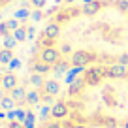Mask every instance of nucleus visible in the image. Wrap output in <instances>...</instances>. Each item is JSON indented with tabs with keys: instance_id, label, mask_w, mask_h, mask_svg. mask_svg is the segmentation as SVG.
I'll return each mask as SVG.
<instances>
[{
	"instance_id": "23",
	"label": "nucleus",
	"mask_w": 128,
	"mask_h": 128,
	"mask_svg": "<svg viewBox=\"0 0 128 128\" xmlns=\"http://www.w3.org/2000/svg\"><path fill=\"white\" fill-rule=\"evenodd\" d=\"M115 6L119 12H128V0H117Z\"/></svg>"
},
{
	"instance_id": "24",
	"label": "nucleus",
	"mask_w": 128,
	"mask_h": 128,
	"mask_svg": "<svg viewBox=\"0 0 128 128\" xmlns=\"http://www.w3.org/2000/svg\"><path fill=\"white\" fill-rule=\"evenodd\" d=\"M58 51H60V55H72V53H74V51H72V45H70V44H62Z\"/></svg>"
},
{
	"instance_id": "35",
	"label": "nucleus",
	"mask_w": 128,
	"mask_h": 128,
	"mask_svg": "<svg viewBox=\"0 0 128 128\" xmlns=\"http://www.w3.org/2000/svg\"><path fill=\"white\" fill-rule=\"evenodd\" d=\"M42 102H44V104H53V96H51V94L42 96Z\"/></svg>"
},
{
	"instance_id": "41",
	"label": "nucleus",
	"mask_w": 128,
	"mask_h": 128,
	"mask_svg": "<svg viewBox=\"0 0 128 128\" xmlns=\"http://www.w3.org/2000/svg\"><path fill=\"white\" fill-rule=\"evenodd\" d=\"M124 128H128V120H124Z\"/></svg>"
},
{
	"instance_id": "19",
	"label": "nucleus",
	"mask_w": 128,
	"mask_h": 128,
	"mask_svg": "<svg viewBox=\"0 0 128 128\" xmlns=\"http://www.w3.org/2000/svg\"><path fill=\"white\" fill-rule=\"evenodd\" d=\"M17 44H19V42L15 40V36H13V34H10V36L4 38V49H12V51H13Z\"/></svg>"
},
{
	"instance_id": "30",
	"label": "nucleus",
	"mask_w": 128,
	"mask_h": 128,
	"mask_svg": "<svg viewBox=\"0 0 128 128\" xmlns=\"http://www.w3.org/2000/svg\"><path fill=\"white\" fill-rule=\"evenodd\" d=\"M8 66H10L12 70H17V68H21V60H19V58H13L12 62L8 64Z\"/></svg>"
},
{
	"instance_id": "20",
	"label": "nucleus",
	"mask_w": 128,
	"mask_h": 128,
	"mask_svg": "<svg viewBox=\"0 0 128 128\" xmlns=\"http://www.w3.org/2000/svg\"><path fill=\"white\" fill-rule=\"evenodd\" d=\"M24 128H34V126H36V124H34V113H30V111H28L26 113V119H24Z\"/></svg>"
},
{
	"instance_id": "4",
	"label": "nucleus",
	"mask_w": 128,
	"mask_h": 128,
	"mask_svg": "<svg viewBox=\"0 0 128 128\" xmlns=\"http://www.w3.org/2000/svg\"><path fill=\"white\" fill-rule=\"evenodd\" d=\"M108 77H111V79H124V77H128V66H124V64H111L108 68Z\"/></svg>"
},
{
	"instance_id": "10",
	"label": "nucleus",
	"mask_w": 128,
	"mask_h": 128,
	"mask_svg": "<svg viewBox=\"0 0 128 128\" xmlns=\"http://www.w3.org/2000/svg\"><path fill=\"white\" fill-rule=\"evenodd\" d=\"M51 68H53V66L45 64L44 60H40V58L32 62V70H34L36 74H42V76H44V74H47V72H51Z\"/></svg>"
},
{
	"instance_id": "8",
	"label": "nucleus",
	"mask_w": 128,
	"mask_h": 128,
	"mask_svg": "<svg viewBox=\"0 0 128 128\" xmlns=\"http://www.w3.org/2000/svg\"><path fill=\"white\" fill-rule=\"evenodd\" d=\"M44 36L51 38V40H58V36H60V24L55 23V21L47 23V24H45V28H44Z\"/></svg>"
},
{
	"instance_id": "31",
	"label": "nucleus",
	"mask_w": 128,
	"mask_h": 128,
	"mask_svg": "<svg viewBox=\"0 0 128 128\" xmlns=\"http://www.w3.org/2000/svg\"><path fill=\"white\" fill-rule=\"evenodd\" d=\"M8 128H24V124H23V122H19V120H10Z\"/></svg>"
},
{
	"instance_id": "13",
	"label": "nucleus",
	"mask_w": 128,
	"mask_h": 128,
	"mask_svg": "<svg viewBox=\"0 0 128 128\" xmlns=\"http://www.w3.org/2000/svg\"><path fill=\"white\" fill-rule=\"evenodd\" d=\"M68 62H66V60H58V62L55 64V66H53V72H55V76L56 77H60V76H64V74L68 72Z\"/></svg>"
},
{
	"instance_id": "18",
	"label": "nucleus",
	"mask_w": 128,
	"mask_h": 128,
	"mask_svg": "<svg viewBox=\"0 0 128 128\" xmlns=\"http://www.w3.org/2000/svg\"><path fill=\"white\" fill-rule=\"evenodd\" d=\"M13 36H15L17 42H24V40H28V32H26L24 26H19L15 32H13Z\"/></svg>"
},
{
	"instance_id": "29",
	"label": "nucleus",
	"mask_w": 128,
	"mask_h": 128,
	"mask_svg": "<svg viewBox=\"0 0 128 128\" xmlns=\"http://www.w3.org/2000/svg\"><path fill=\"white\" fill-rule=\"evenodd\" d=\"M32 19L34 21H42L44 19V12H42V10H36V12L32 13Z\"/></svg>"
},
{
	"instance_id": "32",
	"label": "nucleus",
	"mask_w": 128,
	"mask_h": 128,
	"mask_svg": "<svg viewBox=\"0 0 128 128\" xmlns=\"http://www.w3.org/2000/svg\"><path fill=\"white\" fill-rule=\"evenodd\" d=\"M17 113V120L19 122H24V119H26V113L23 111V109H19V111H15Z\"/></svg>"
},
{
	"instance_id": "7",
	"label": "nucleus",
	"mask_w": 128,
	"mask_h": 128,
	"mask_svg": "<svg viewBox=\"0 0 128 128\" xmlns=\"http://www.w3.org/2000/svg\"><path fill=\"white\" fill-rule=\"evenodd\" d=\"M0 85H2V88H4V90H8V92H12L15 87H19V85H17L15 74H4V76H2V79H0Z\"/></svg>"
},
{
	"instance_id": "27",
	"label": "nucleus",
	"mask_w": 128,
	"mask_h": 128,
	"mask_svg": "<svg viewBox=\"0 0 128 128\" xmlns=\"http://www.w3.org/2000/svg\"><path fill=\"white\" fill-rule=\"evenodd\" d=\"M117 62L119 64H124V66H128V53H122V55L117 56Z\"/></svg>"
},
{
	"instance_id": "21",
	"label": "nucleus",
	"mask_w": 128,
	"mask_h": 128,
	"mask_svg": "<svg viewBox=\"0 0 128 128\" xmlns=\"http://www.w3.org/2000/svg\"><path fill=\"white\" fill-rule=\"evenodd\" d=\"M40 45H45V47H53V45H55V40H51V38H47V36H44V34H42V38H40Z\"/></svg>"
},
{
	"instance_id": "44",
	"label": "nucleus",
	"mask_w": 128,
	"mask_h": 128,
	"mask_svg": "<svg viewBox=\"0 0 128 128\" xmlns=\"http://www.w3.org/2000/svg\"><path fill=\"white\" fill-rule=\"evenodd\" d=\"M66 2H74V0H66Z\"/></svg>"
},
{
	"instance_id": "34",
	"label": "nucleus",
	"mask_w": 128,
	"mask_h": 128,
	"mask_svg": "<svg viewBox=\"0 0 128 128\" xmlns=\"http://www.w3.org/2000/svg\"><path fill=\"white\" fill-rule=\"evenodd\" d=\"M28 15H30L28 10H21V12H17V17H19V19H26Z\"/></svg>"
},
{
	"instance_id": "37",
	"label": "nucleus",
	"mask_w": 128,
	"mask_h": 128,
	"mask_svg": "<svg viewBox=\"0 0 128 128\" xmlns=\"http://www.w3.org/2000/svg\"><path fill=\"white\" fill-rule=\"evenodd\" d=\"M26 32H28V38H34V32H36V30H34V26H28Z\"/></svg>"
},
{
	"instance_id": "25",
	"label": "nucleus",
	"mask_w": 128,
	"mask_h": 128,
	"mask_svg": "<svg viewBox=\"0 0 128 128\" xmlns=\"http://www.w3.org/2000/svg\"><path fill=\"white\" fill-rule=\"evenodd\" d=\"M47 115H51V108H49V106H42V109H40V119H47Z\"/></svg>"
},
{
	"instance_id": "33",
	"label": "nucleus",
	"mask_w": 128,
	"mask_h": 128,
	"mask_svg": "<svg viewBox=\"0 0 128 128\" xmlns=\"http://www.w3.org/2000/svg\"><path fill=\"white\" fill-rule=\"evenodd\" d=\"M45 128H62V124H60L58 120H51V122H47Z\"/></svg>"
},
{
	"instance_id": "17",
	"label": "nucleus",
	"mask_w": 128,
	"mask_h": 128,
	"mask_svg": "<svg viewBox=\"0 0 128 128\" xmlns=\"http://www.w3.org/2000/svg\"><path fill=\"white\" fill-rule=\"evenodd\" d=\"M28 81H30L32 87H36V88H40V87H44V85H45L44 76H42V74H32V76L28 77Z\"/></svg>"
},
{
	"instance_id": "2",
	"label": "nucleus",
	"mask_w": 128,
	"mask_h": 128,
	"mask_svg": "<svg viewBox=\"0 0 128 128\" xmlns=\"http://www.w3.org/2000/svg\"><path fill=\"white\" fill-rule=\"evenodd\" d=\"M96 58H98V56H96L94 53L85 51V49H77V51H74L72 55H70V62H72L74 66H83V68L88 62H94Z\"/></svg>"
},
{
	"instance_id": "45",
	"label": "nucleus",
	"mask_w": 128,
	"mask_h": 128,
	"mask_svg": "<svg viewBox=\"0 0 128 128\" xmlns=\"http://www.w3.org/2000/svg\"><path fill=\"white\" fill-rule=\"evenodd\" d=\"M6 2H13V0H6Z\"/></svg>"
},
{
	"instance_id": "15",
	"label": "nucleus",
	"mask_w": 128,
	"mask_h": 128,
	"mask_svg": "<svg viewBox=\"0 0 128 128\" xmlns=\"http://www.w3.org/2000/svg\"><path fill=\"white\" fill-rule=\"evenodd\" d=\"M83 85H85V79H76L72 85H70V88H68V94H70V96H76V94H79V92H81V88H83Z\"/></svg>"
},
{
	"instance_id": "43",
	"label": "nucleus",
	"mask_w": 128,
	"mask_h": 128,
	"mask_svg": "<svg viewBox=\"0 0 128 128\" xmlns=\"http://www.w3.org/2000/svg\"><path fill=\"white\" fill-rule=\"evenodd\" d=\"M85 2H92V0H85Z\"/></svg>"
},
{
	"instance_id": "26",
	"label": "nucleus",
	"mask_w": 128,
	"mask_h": 128,
	"mask_svg": "<svg viewBox=\"0 0 128 128\" xmlns=\"http://www.w3.org/2000/svg\"><path fill=\"white\" fill-rule=\"evenodd\" d=\"M6 23H8V26H10V30H12V32H15L17 28L21 26V24H19V21H17V19H10V21H6Z\"/></svg>"
},
{
	"instance_id": "12",
	"label": "nucleus",
	"mask_w": 128,
	"mask_h": 128,
	"mask_svg": "<svg viewBox=\"0 0 128 128\" xmlns=\"http://www.w3.org/2000/svg\"><path fill=\"white\" fill-rule=\"evenodd\" d=\"M13 108H15V100H13L12 96H4L0 100V109L2 111H13Z\"/></svg>"
},
{
	"instance_id": "22",
	"label": "nucleus",
	"mask_w": 128,
	"mask_h": 128,
	"mask_svg": "<svg viewBox=\"0 0 128 128\" xmlns=\"http://www.w3.org/2000/svg\"><path fill=\"white\" fill-rule=\"evenodd\" d=\"M10 32H12V30H10V26H8L6 21H4V23H0V36L6 38V36H10Z\"/></svg>"
},
{
	"instance_id": "16",
	"label": "nucleus",
	"mask_w": 128,
	"mask_h": 128,
	"mask_svg": "<svg viewBox=\"0 0 128 128\" xmlns=\"http://www.w3.org/2000/svg\"><path fill=\"white\" fill-rule=\"evenodd\" d=\"M26 102L30 106H36V104H40L42 102V94L38 90H28L26 92Z\"/></svg>"
},
{
	"instance_id": "38",
	"label": "nucleus",
	"mask_w": 128,
	"mask_h": 128,
	"mask_svg": "<svg viewBox=\"0 0 128 128\" xmlns=\"http://www.w3.org/2000/svg\"><path fill=\"white\" fill-rule=\"evenodd\" d=\"M72 128H85V126H83V124H74Z\"/></svg>"
},
{
	"instance_id": "28",
	"label": "nucleus",
	"mask_w": 128,
	"mask_h": 128,
	"mask_svg": "<svg viewBox=\"0 0 128 128\" xmlns=\"http://www.w3.org/2000/svg\"><path fill=\"white\" fill-rule=\"evenodd\" d=\"M30 2H32V6L36 10H44L45 8V0H30Z\"/></svg>"
},
{
	"instance_id": "5",
	"label": "nucleus",
	"mask_w": 128,
	"mask_h": 128,
	"mask_svg": "<svg viewBox=\"0 0 128 128\" xmlns=\"http://www.w3.org/2000/svg\"><path fill=\"white\" fill-rule=\"evenodd\" d=\"M66 115H68V106L64 104V102H55V104L51 106V117L55 120L64 119Z\"/></svg>"
},
{
	"instance_id": "40",
	"label": "nucleus",
	"mask_w": 128,
	"mask_h": 128,
	"mask_svg": "<svg viewBox=\"0 0 128 128\" xmlns=\"http://www.w3.org/2000/svg\"><path fill=\"white\" fill-rule=\"evenodd\" d=\"M4 117H6V115H4V113H2V111H0V119H4Z\"/></svg>"
},
{
	"instance_id": "1",
	"label": "nucleus",
	"mask_w": 128,
	"mask_h": 128,
	"mask_svg": "<svg viewBox=\"0 0 128 128\" xmlns=\"http://www.w3.org/2000/svg\"><path fill=\"white\" fill-rule=\"evenodd\" d=\"M108 76V68H102V66H90V68L85 70L83 74V79H85V85L88 87H96L100 85L102 79Z\"/></svg>"
},
{
	"instance_id": "11",
	"label": "nucleus",
	"mask_w": 128,
	"mask_h": 128,
	"mask_svg": "<svg viewBox=\"0 0 128 128\" xmlns=\"http://www.w3.org/2000/svg\"><path fill=\"white\" fill-rule=\"evenodd\" d=\"M10 96H12L15 102H26V90H24L23 87H15Z\"/></svg>"
},
{
	"instance_id": "36",
	"label": "nucleus",
	"mask_w": 128,
	"mask_h": 128,
	"mask_svg": "<svg viewBox=\"0 0 128 128\" xmlns=\"http://www.w3.org/2000/svg\"><path fill=\"white\" fill-rule=\"evenodd\" d=\"M106 124H108L109 128H113V126H115V124H117V120H115V119H111V117H109V119H106Z\"/></svg>"
},
{
	"instance_id": "42",
	"label": "nucleus",
	"mask_w": 128,
	"mask_h": 128,
	"mask_svg": "<svg viewBox=\"0 0 128 128\" xmlns=\"http://www.w3.org/2000/svg\"><path fill=\"white\" fill-rule=\"evenodd\" d=\"M55 2H56V6H58V4H60V2H62V0H55Z\"/></svg>"
},
{
	"instance_id": "39",
	"label": "nucleus",
	"mask_w": 128,
	"mask_h": 128,
	"mask_svg": "<svg viewBox=\"0 0 128 128\" xmlns=\"http://www.w3.org/2000/svg\"><path fill=\"white\" fill-rule=\"evenodd\" d=\"M2 90H4V88H0V100H2V98H4V92H2Z\"/></svg>"
},
{
	"instance_id": "6",
	"label": "nucleus",
	"mask_w": 128,
	"mask_h": 128,
	"mask_svg": "<svg viewBox=\"0 0 128 128\" xmlns=\"http://www.w3.org/2000/svg\"><path fill=\"white\" fill-rule=\"evenodd\" d=\"M102 6H104V2L102 0H92V2H85V6L81 10H83V13L85 15H88V17H94L96 13L102 10Z\"/></svg>"
},
{
	"instance_id": "9",
	"label": "nucleus",
	"mask_w": 128,
	"mask_h": 128,
	"mask_svg": "<svg viewBox=\"0 0 128 128\" xmlns=\"http://www.w3.org/2000/svg\"><path fill=\"white\" fill-rule=\"evenodd\" d=\"M44 92L45 94H51V96H56L60 92V83L56 79H49V81H45V85H44Z\"/></svg>"
},
{
	"instance_id": "14",
	"label": "nucleus",
	"mask_w": 128,
	"mask_h": 128,
	"mask_svg": "<svg viewBox=\"0 0 128 128\" xmlns=\"http://www.w3.org/2000/svg\"><path fill=\"white\" fill-rule=\"evenodd\" d=\"M13 58H15V56H13L12 49H4V47L0 49V64H10Z\"/></svg>"
},
{
	"instance_id": "3",
	"label": "nucleus",
	"mask_w": 128,
	"mask_h": 128,
	"mask_svg": "<svg viewBox=\"0 0 128 128\" xmlns=\"http://www.w3.org/2000/svg\"><path fill=\"white\" fill-rule=\"evenodd\" d=\"M40 60H44V62L49 64V66H55V64L60 60V51L55 49V47H42Z\"/></svg>"
}]
</instances>
